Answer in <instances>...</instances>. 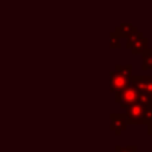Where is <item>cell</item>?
<instances>
[{
  "label": "cell",
  "mask_w": 152,
  "mask_h": 152,
  "mask_svg": "<svg viewBox=\"0 0 152 152\" xmlns=\"http://www.w3.org/2000/svg\"><path fill=\"white\" fill-rule=\"evenodd\" d=\"M115 101L124 108H127L132 104L138 103L139 101V96H140V91L133 87L131 83L122 90L115 93Z\"/></svg>",
  "instance_id": "6da1fadb"
},
{
  "label": "cell",
  "mask_w": 152,
  "mask_h": 152,
  "mask_svg": "<svg viewBox=\"0 0 152 152\" xmlns=\"http://www.w3.org/2000/svg\"><path fill=\"white\" fill-rule=\"evenodd\" d=\"M144 112H145V106L140 103L132 104L126 108V118H127V124L132 125H144L145 119H144Z\"/></svg>",
  "instance_id": "7a4b0ae2"
},
{
  "label": "cell",
  "mask_w": 152,
  "mask_h": 152,
  "mask_svg": "<svg viewBox=\"0 0 152 152\" xmlns=\"http://www.w3.org/2000/svg\"><path fill=\"white\" fill-rule=\"evenodd\" d=\"M109 80H110V90L114 91V93H118V91L125 89L129 84V82H131L129 78L125 77L122 74H120L116 70L110 71Z\"/></svg>",
  "instance_id": "3957f363"
},
{
  "label": "cell",
  "mask_w": 152,
  "mask_h": 152,
  "mask_svg": "<svg viewBox=\"0 0 152 152\" xmlns=\"http://www.w3.org/2000/svg\"><path fill=\"white\" fill-rule=\"evenodd\" d=\"M129 83L140 93L148 95L152 93V76H132Z\"/></svg>",
  "instance_id": "277c9868"
},
{
  "label": "cell",
  "mask_w": 152,
  "mask_h": 152,
  "mask_svg": "<svg viewBox=\"0 0 152 152\" xmlns=\"http://www.w3.org/2000/svg\"><path fill=\"white\" fill-rule=\"evenodd\" d=\"M127 118L122 113L110 114V129L115 132L116 135H120L122 131L127 128Z\"/></svg>",
  "instance_id": "5b68a950"
},
{
  "label": "cell",
  "mask_w": 152,
  "mask_h": 152,
  "mask_svg": "<svg viewBox=\"0 0 152 152\" xmlns=\"http://www.w3.org/2000/svg\"><path fill=\"white\" fill-rule=\"evenodd\" d=\"M134 31H137V27H134L131 23H122L120 24L116 30H115V33L119 36V37H129Z\"/></svg>",
  "instance_id": "8992f818"
},
{
  "label": "cell",
  "mask_w": 152,
  "mask_h": 152,
  "mask_svg": "<svg viewBox=\"0 0 152 152\" xmlns=\"http://www.w3.org/2000/svg\"><path fill=\"white\" fill-rule=\"evenodd\" d=\"M148 49V39L144 36V37H141L129 50H131V52L133 53V55H138V53H144L146 50Z\"/></svg>",
  "instance_id": "52a82bcc"
},
{
  "label": "cell",
  "mask_w": 152,
  "mask_h": 152,
  "mask_svg": "<svg viewBox=\"0 0 152 152\" xmlns=\"http://www.w3.org/2000/svg\"><path fill=\"white\" fill-rule=\"evenodd\" d=\"M152 69V49H147L142 53V70Z\"/></svg>",
  "instance_id": "ba28073f"
},
{
  "label": "cell",
  "mask_w": 152,
  "mask_h": 152,
  "mask_svg": "<svg viewBox=\"0 0 152 152\" xmlns=\"http://www.w3.org/2000/svg\"><path fill=\"white\" fill-rule=\"evenodd\" d=\"M141 37H144V34H142V32H140V31H134L129 37H127V42H126V46H127V49H131Z\"/></svg>",
  "instance_id": "9c48e42d"
},
{
  "label": "cell",
  "mask_w": 152,
  "mask_h": 152,
  "mask_svg": "<svg viewBox=\"0 0 152 152\" xmlns=\"http://www.w3.org/2000/svg\"><path fill=\"white\" fill-rule=\"evenodd\" d=\"M115 70L119 71L120 74H122L125 77L127 78H132V65L131 64H127V65H115Z\"/></svg>",
  "instance_id": "30bf717a"
},
{
  "label": "cell",
  "mask_w": 152,
  "mask_h": 152,
  "mask_svg": "<svg viewBox=\"0 0 152 152\" xmlns=\"http://www.w3.org/2000/svg\"><path fill=\"white\" fill-rule=\"evenodd\" d=\"M119 38L120 37L115 33V31L109 34V45H110V48H113V49H119L120 48V40H119Z\"/></svg>",
  "instance_id": "8fae6325"
},
{
  "label": "cell",
  "mask_w": 152,
  "mask_h": 152,
  "mask_svg": "<svg viewBox=\"0 0 152 152\" xmlns=\"http://www.w3.org/2000/svg\"><path fill=\"white\" fill-rule=\"evenodd\" d=\"M144 119H145V124H146V125L152 122V106H151V104H147V106H145Z\"/></svg>",
  "instance_id": "7c38bea8"
},
{
  "label": "cell",
  "mask_w": 152,
  "mask_h": 152,
  "mask_svg": "<svg viewBox=\"0 0 152 152\" xmlns=\"http://www.w3.org/2000/svg\"><path fill=\"white\" fill-rule=\"evenodd\" d=\"M116 152H137L135 145H128V146H115Z\"/></svg>",
  "instance_id": "4fadbf2b"
},
{
  "label": "cell",
  "mask_w": 152,
  "mask_h": 152,
  "mask_svg": "<svg viewBox=\"0 0 152 152\" xmlns=\"http://www.w3.org/2000/svg\"><path fill=\"white\" fill-rule=\"evenodd\" d=\"M147 127H148V134L152 135V122L151 124H147Z\"/></svg>",
  "instance_id": "5bb4252c"
},
{
  "label": "cell",
  "mask_w": 152,
  "mask_h": 152,
  "mask_svg": "<svg viewBox=\"0 0 152 152\" xmlns=\"http://www.w3.org/2000/svg\"><path fill=\"white\" fill-rule=\"evenodd\" d=\"M150 104L152 106V93L150 94Z\"/></svg>",
  "instance_id": "9a60e30c"
}]
</instances>
